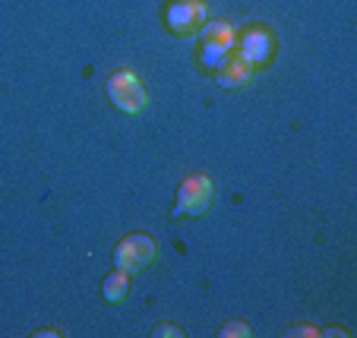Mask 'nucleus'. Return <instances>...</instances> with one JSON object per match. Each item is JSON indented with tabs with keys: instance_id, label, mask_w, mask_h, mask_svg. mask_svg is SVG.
I'll list each match as a JSON object with an SVG mask.
<instances>
[{
	"instance_id": "1",
	"label": "nucleus",
	"mask_w": 357,
	"mask_h": 338,
	"mask_svg": "<svg viewBox=\"0 0 357 338\" xmlns=\"http://www.w3.org/2000/svg\"><path fill=\"white\" fill-rule=\"evenodd\" d=\"M105 89H108V98L114 102V108L123 114H139L149 105V92L133 70H114L105 82Z\"/></svg>"
},
{
	"instance_id": "2",
	"label": "nucleus",
	"mask_w": 357,
	"mask_h": 338,
	"mask_svg": "<svg viewBox=\"0 0 357 338\" xmlns=\"http://www.w3.org/2000/svg\"><path fill=\"white\" fill-rule=\"evenodd\" d=\"M215 203V183L206 174H190L187 180L177 187V215H206Z\"/></svg>"
},
{
	"instance_id": "3",
	"label": "nucleus",
	"mask_w": 357,
	"mask_h": 338,
	"mask_svg": "<svg viewBox=\"0 0 357 338\" xmlns=\"http://www.w3.org/2000/svg\"><path fill=\"white\" fill-rule=\"evenodd\" d=\"M155 259H158V244L146 234H130L114 247V269L130 272V275H136Z\"/></svg>"
},
{
	"instance_id": "4",
	"label": "nucleus",
	"mask_w": 357,
	"mask_h": 338,
	"mask_svg": "<svg viewBox=\"0 0 357 338\" xmlns=\"http://www.w3.org/2000/svg\"><path fill=\"white\" fill-rule=\"evenodd\" d=\"M206 20H209V7H206V0H174V3L165 10V22H168V29L171 32H177V35L199 32Z\"/></svg>"
},
{
	"instance_id": "5",
	"label": "nucleus",
	"mask_w": 357,
	"mask_h": 338,
	"mask_svg": "<svg viewBox=\"0 0 357 338\" xmlns=\"http://www.w3.org/2000/svg\"><path fill=\"white\" fill-rule=\"evenodd\" d=\"M215 73H218L215 79H218V86H222V89H241V86H247L250 76H253V63H250L241 51H234V47H231L228 57H225V61L215 67Z\"/></svg>"
},
{
	"instance_id": "6",
	"label": "nucleus",
	"mask_w": 357,
	"mask_h": 338,
	"mask_svg": "<svg viewBox=\"0 0 357 338\" xmlns=\"http://www.w3.org/2000/svg\"><path fill=\"white\" fill-rule=\"evenodd\" d=\"M237 51H241L253 67H259V63H266L272 57V35L266 32V29H250V32L241 38V47H237Z\"/></svg>"
},
{
	"instance_id": "7",
	"label": "nucleus",
	"mask_w": 357,
	"mask_h": 338,
	"mask_svg": "<svg viewBox=\"0 0 357 338\" xmlns=\"http://www.w3.org/2000/svg\"><path fill=\"white\" fill-rule=\"evenodd\" d=\"M202 38V45H222V47H234L237 45V32H234V26L231 22H225V20H206L202 22V29L196 32Z\"/></svg>"
},
{
	"instance_id": "8",
	"label": "nucleus",
	"mask_w": 357,
	"mask_h": 338,
	"mask_svg": "<svg viewBox=\"0 0 357 338\" xmlns=\"http://www.w3.org/2000/svg\"><path fill=\"white\" fill-rule=\"evenodd\" d=\"M101 294H105V300H108V304H121V300L130 294V272L114 269L108 278H105V282H101Z\"/></svg>"
},
{
	"instance_id": "9",
	"label": "nucleus",
	"mask_w": 357,
	"mask_h": 338,
	"mask_svg": "<svg viewBox=\"0 0 357 338\" xmlns=\"http://www.w3.org/2000/svg\"><path fill=\"white\" fill-rule=\"evenodd\" d=\"M225 57H228V47H222V45H202V63H206V67H218Z\"/></svg>"
},
{
	"instance_id": "10",
	"label": "nucleus",
	"mask_w": 357,
	"mask_h": 338,
	"mask_svg": "<svg viewBox=\"0 0 357 338\" xmlns=\"http://www.w3.org/2000/svg\"><path fill=\"white\" fill-rule=\"evenodd\" d=\"M218 335H222V338H231V335H234V338H247L250 335V325L247 323H237V319H234V323H225Z\"/></svg>"
},
{
	"instance_id": "11",
	"label": "nucleus",
	"mask_w": 357,
	"mask_h": 338,
	"mask_svg": "<svg viewBox=\"0 0 357 338\" xmlns=\"http://www.w3.org/2000/svg\"><path fill=\"white\" fill-rule=\"evenodd\" d=\"M288 335H319V329L317 325H294Z\"/></svg>"
},
{
	"instance_id": "12",
	"label": "nucleus",
	"mask_w": 357,
	"mask_h": 338,
	"mask_svg": "<svg viewBox=\"0 0 357 338\" xmlns=\"http://www.w3.org/2000/svg\"><path fill=\"white\" fill-rule=\"evenodd\" d=\"M155 335H183L177 325H162V329H155Z\"/></svg>"
}]
</instances>
